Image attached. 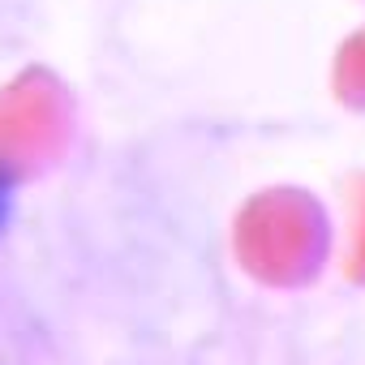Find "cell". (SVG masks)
<instances>
[{"label":"cell","mask_w":365,"mask_h":365,"mask_svg":"<svg viewBox=\"0 0 365 365\" xmlns=\"http://www.w3.org/2000/svg\"><path fill=\"white\" fill-rule=\"evenodd\" d=\"M5 215H9V194L0 190V224H5Z\"/></svg>","instance_id":"cell-1"}]
</instances>
